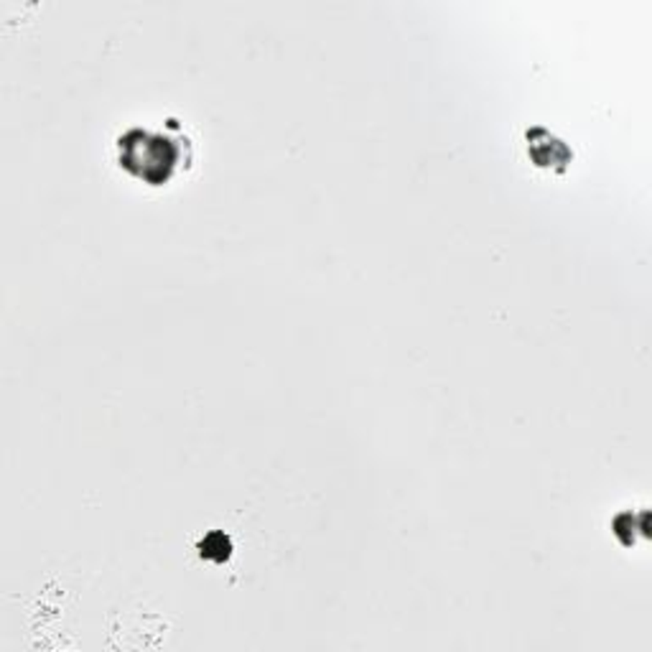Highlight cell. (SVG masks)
I'll list each match as a JSON object with an SVG mask.
<instances>
[{
    "mask_svg": "<svg viewBox=\"0 0 652 652\" xmlns=\"http://www.w3.org/2000/svg\"><path fill=\"white\" fill-rule=\"evenodd\" d=\"M118 163L143 184L163 187L189 168L191 143L177 120H166V130L130 128L118 138Z\"/></svg>",
    "mask_w": 652,
    "mask_h": 652,
    "instance_id": "6da1fadb",
    "label": "cell"
},
{
    "mask_svg": "<svg viewBox=\"0 0 652 652\" xmlns=\"http://www.w3.org/2000/svg\"><path fill=\"white\" fill-rule=\"evenodd\" d=\"M528 149H532V150L543 149V153H532V161H535V166H541V168H556V171H566V166H569V161L573 158V153L566 149V143H563V140L553 138V143H551V149H548V146H543L538 138L532 136V130H528Z\"/></svg>",
    "mask_w": 652,
    "mask_h": 652,
    "instance_id": "7a4b0ae2",
    "label": "cell"
},
{
    "mask_svg": "<svg viewBox=\"0 0 652 652\" xmlns=\"http://www.w3.org/2000/svg\"><path fill=\"white\" fill-rule=\"evenodd\" d=\"M199 553H202V558H206V561H217V563H222V561H227L232 553L230 538H227L225 532L215 530V532H209L202 543H199Z\"/></svg>",
    "mask_w": 652,
    "mask_h": 652,
    "instance_id": "3957f363",
    "label": "cell"
}]
</instances>
